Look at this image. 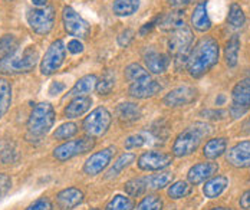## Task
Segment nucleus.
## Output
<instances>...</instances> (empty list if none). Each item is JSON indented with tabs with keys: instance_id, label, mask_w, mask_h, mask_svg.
I'll return each mask as SVG.
<instances>
[{
	"instance_id": "603ef678",
	"label": "nucleus",
	"mask_w": 250,
	"mask_h": 210,
	"mask_svg": "<svg viewBox=\"0 0 250 210\" xmlns=\"http://www.w3.org/2000/svg\"><path fill=\"white\" fill-rule=\"evenodd\" d=\"M33 1V4H36V6H39V7H43V6H46V3H48V0H32Z\"/></svg>"
},
{
	"instance_id": "473e14b6",
	"label": "nucleus",
	"mask_w": 250,
	"mask_h": 210,
	"mask_svg": "<svg viewBox=\"0 0 250 210\" xmlns=\"http://www.w3.org/2000/svg\"><path fill=\"white\" fill-rule=\"evenodd\" d=\"M146 177H147V184H148L150 190H161L173 182L174 174L170 171H164V173H158V174H150Z\"/></svg>"
},
{
	"instance_id": "f3484780",
	"label": "nucleus",
	"mask_w": 250,
	"mask_h": 210,
	"mask_svg": "<svg viewBox=\"0 0 250 210\" xmlns=\"http://www.w3.org/2000/svg\"><path fill=\"white\" fill-rule=\"evenodd\" d=\"M219 171V164L213 163V161H203V163H197L194 164L188 173H187V179L188 183L193 186L204 183L208 179H211L213 176H216V173Z\"/></svg>"
},
{
	"instance_id": "c85d7f7f",
	"label": "nucleus",
	"mask_w": 250,
	"mask_h": 210,
	"mask_svg": "<svg viewBox=\"0 0 250 210\" xmlns=\"http://www.w3.org/2000/svg\"><path fill=\"white\" fill-rule=\"evenodd\" d=\"M19 46V41L15 35H4L0 38V61L13 56Z\"/></svg>"
},
{
	"instance_id": "cd10ccee",
	"label": "nucleus",
	"mask_w": 250,
	"mask_h": 210,
	"mask_svg": "<svg viewBox=\"0 0 250 210\" xmlns=\"http://www.w3.org/2000/svg\"><path fill=\"white\" fill-rule=\"evenodd\" d=\"M135 160V154L134 153H124L120 157L117 158V161L112 164V167L106 171L105 179H114L117 176H120L123 173V170L126 168L132 161Z\"/></svg>"
},
{
	"instance_id": "4c0bfd02",
	"label": "nucleus",
	"mask_w": 250,
	"mask_h": 210,
	"mask_svg": "<svg viewBox=\"0 0 250 210\" xmlns=\"http://www.w3.org/2000/svg\"><path fill=\"white\" fill-rule=\"evenodd\" d=\"M114 85H115V75L109 69H106L105 74L102 75V78L97 84V91L100 95H108V94H111Z\"/></svg>"
},
{
	"instance_id": "58836bf2",
	"label": "nucleus",
	"mask_w": 250,
	"mask_h": 210,
	"mask_svg": "<svg viewBox=\"0 0 250 210\" xmlns=\"http://www.w3.org/2000/svg\"><path fill=\"white\" fill-rule=\"evenodd\" d=\"M150 74L140 65V63H131L125 68V78L128 79L131 84L135 81H140L143 78H147Z\"/></svg>"
},
{
	"instance_id": "c756f323",
	"label": "nucleus",
	"mask_w": 250,
	"mask_h": 210,
	"mask_svg": "<svg viewBox=\"0 0 250 210\" xmlns=\"http://www.w3.org/2000/svg\"><path fill=\"white\" fill-rule=\"evenodd\" d=\"M140 7V0H115L112 4V12L117 16H131Z\"/></svg>"
},
{
	"instance_id": "dca6fc26",
	"label": "nucleus",
	"mask_w": 250,
	"mask_h": 210,
	"mask_svg": "<svg viewBox=\"0 0 250 210\" xmlns=\"http://www.w3.org/2000/svg\"><path fill=\"white\" fill-rule=\"evenodd\" d=\"M226 161L236 168H249L250 167V140L240 141L233 146L226 156Z\"/></svg>"
},
{
	"instance_id": "393cba45",
	"label": "nucleus",
	"mask_w": 250,
	"mask_h": 210,
	"mask_svg": "<svg viewBox=\"0 0 250 210\" xmlns=\"http://www.w3.org/2000/svg\"><path fill=\"white\" fill-rule=\"evenodd\" d=\"M98 84L97 75H85L82 78L76 81V84L72 86V89L69 91V97H83L86 94H91Z\"/></svg>"
},
{
	"instance_id": "a18cd8bd",
	"label": "nucleus",
	"mask_w": 250,
	"mask_h": 210,
	"mask_svg": "<svg viewBox=\"0 0 250 210\" xmlns=\"http://www.w3.org/2000/svg\"><path fill=\"white\" fill-rule=\"evenodd\" d=\"M201 115H206L207 118H213V120H220L226 115V111H223V109H217V111L216 109H206L201 112Z\"/></svg>"
},
{
	"instance_id": "b1692460",
	"label": "nucleus",
	"mask_w": 250,
	"mask_h": 210,
	"mask_svg": "<svg viewBox=\"0 0 250 210\" xmlns=\"http://www.w3.org/2000/svg\"><path fill=\"white\" fill-rule=\"evenodd\" d=\"M117 117L123 124H131L141 118V108L134 103H123L117 106Z\"/></svg>"
},
{
	"instance_id": "9d476101",
	"label": "nucleus",
	"mask_w": 250,
	"mask_h": 210,
	"mask_svg": "<svg viewBox=\"0 0 250 210\" xmlns=\"http://www.w3.org/2000/svg\"><path fill=\"white\" fill-rule=\"evenodd\" d=\"M65 56H66V46H65L63 41L58 39V41L52 42L41 62V72L43 75L55 74L65 62Z\"/></svg>"
},
{
	"instance_id": "f257e3e1",
	"label": "nucleus",
	"mask_w": 250,
	"mask_h": 210,
	"mask_svg": "<svg viewBox=\"0 0 250 210\" xmlns=\"http://www.w3.org/2000/svg\"><path fill=\"white\" fill-rule=\"evenodd\" d=\"M220 55V46L216 39L213 38H203L196 46L191 49L188 61H187V71L193 78H200L207 74L217 62Z\"/></svg>"
},
{
	"instance_id": "f03ea898",
	"label": "nucleus",
	"mask_w": 250,
	"mask_h": 210,
	"mask_svg": "<svg viewBox=\"0 0 250 210\" xmlns=\"http://www.w3.org/2000/svg\"><path fill=\"white\" fill-rule=\"evenodd\" d=\"M210 132H211V127L208 124L196 123L190 126L188 128H186L184 131L177 135L173 144V150H171L173 156L181 158L193 154L200 147L201 141L207 135H210Z\"/></svg>"
},
{
	"instance_id": "20e7f679",
	"label": "nucleus",
	"mask_w": 250,
	"mask_h": 210,
	"mask_svg": "<svg viewBox=\"0 0 250 210\" xmlns=\"http://www.w3.org/2000/svg\"><path fill=\"white\" fill-rule=\"evenodd\" d=\"M191 46H193V33L188 27L183 26L171 32V36L168 39V51L174 56L177 69L187 66Z\"/></svg>"
},
{
	"instance_id": "6e6d98bb",
	"label": "nucleus",
	"mask_w": 250,
	"mask_h": 210,
	"mask_svg": "<svg viewBox=\"0 0 250 210\" xmlns=\"http://www.w3.org/2000/svg\"><path fill=\"white\" fill-rule=\"evenodd\" d=\"M89 210H101V209H89Z\"/></svg>"
},
{
	"instance_id": "2f4dec72",
	"label": "nucleus",
	"mask_w": 250,
	"mask_h": 210,
	"mask_svg": "<svg viewBox=\"0 0 250 210\" xmlns=\"http://www.w3.org/2000/svg\"><path fill=\"white\" fill-rule=\"evenodd\" d=\"M125 191L131 196V197H140L143 194L147 193L148 190V184H147V177H137V179H131L129 182H126L124 186Z\"/></svg>"
},
{
	"instance_id": "9b49d317",
	"label": "nucleus",
	"mask_w": 250,
	"mask_h": 210,
	"mask_svg": "<svg viewBox=\"0 0 250 210\" xmlns=\"http://www.w3.org/2000/svg\"><path fill=\"white\" fill-rule=\"evenodd\" d=\"M62 21H63V27H65V30H66L71 36L81 38V39H85V38L89 36V33H91V26H89V23H88L79 13H76L75 9H72L71 6L63 7Z\"/></svg>"
},
{
	"instance_id": "0eeeda50",
	"label": "nucleus",
	"mask_w": 250,
	"mask_h": 210,
	"mask_svg": "<svg viewBox=\"0 0 250 210\" xmlns=\"http://www.w3.org/2000/svg\"><path fill=\"white\" fill-rule=\"evenodd\" d=\"M94 147H95V140L92 137H81L58 146L53 150V157L58 161H68L71 158L92 151Z\"/></svg>"
},
{
	"instance_id": "8fccbe9b",
	"label": "nucleus",
	"mask_w": 250,
	"mask_h": 210,
	"mask_svg": "<svg viewBox=\"0 0 250 210\" xmlns=\"http://www.w3.org/2000/svg\"><path fill=\"white\" fill-rule=\"evenodd\" d=\"M191 0H168V3L174 7H183V6H187Z\"/></svg>"
},
{
	"instance_id": "1a4fd4ad",
	"label": "nucleus",
	"mask_w": 250,
	"mask_h": 210,
	"mask_svg": "<svg viewBox=\"0 0 250 210\" xmlns=\"http://www.w3.org/2000/svg\"><path fill=\"white\" fill-rule=\"evenodd\" d=\"M26 18L30 29L38 35H48L55 25V10L52 6L30 9Z\"/></svg>"
},
{
	"instance_id": "7c9ffc66",
	"label": "nucleus",
	"mask_w": 250,
	"mask_h": 210,
	"mask_svg": "<svg viewBox=\"0 0 250 210\" xmlns=\"http://www.w3.org/2000/svg\"><path fill=\"white\" fill-rule=\"evenodd\" d=\"M12 105V85L7 79L0 78V118Z\"/></svg>"
},
{
	"instance_id": "09e8293b",
	"label": "nucleus",
	"mask_w": 250,
	"mask_h": 210,
	"mask_svg": "<svg viewBox=\"0 0 250 210\" xmlns=\"http://www.w3.org/2000/svg\"><path fill=\"white\" fill-rule=\"evenodd\" d=\"M63 89H65V85H63L62 82H53V84L50 85L49 94L50 95H56V94H61Z\"/></svg>"
},
{
	"instance_id": "37998d69",
	"label": "nucleus",
	"mask_w": 250,
	"mask_h": 210,
	"mask_svg": "<svg viewBox=\"0 0 250 210\" xmlns=\"http://www.w3.org/2000/svg\"><path fill=\"white\" fill-rule=\"evenodd\" d=\"M134 30L132 29H125L124 32L118 36V43H120V46H124L126 48L131 42H132V39H134Z\"/></svg>"
},
{
	"instance_id": "e433bc0d",
	"label": "nucleus",
	"mask_w": 250,
	"mask_h": 210,
	"mask_svg": "<svg viewBox=\"0 0 250 210\" xmlns=\"http://www.w3.org/2000/svg\"><path fill=\"white\" fill-rule=\"evenodd\" d=\"M76 134H78V126L75 123H65L59 128H56V131L53 132V138L58 141H66L75 137Z\"/></svg>"
},
{
	"instance_id": "6e6552de",
	"label": "nucleus",
	"mask_w": 250,
	"mask_h": 210,
	"mask_svg": "<svg viewBox=\"0 0 250 210\" xmlns=\"http://www.w3.org/2000/svg\"><path fill=\"white\" fill-rule=\"evenodd\" d=\"M230 115L233 118L243 117L250 109V77L240 79L231 91Z\"/></svg>"
},
{
	"instance_id": "c9c22d12",
	"label": "nucleus",
	"mask_w": 250,
	"mask_h": 210,
	"mask_svg": "<svg viewBox=\"0 0 250 210\" xmlns=\"http://www.w3.org/2000/svg\"><path fill=\"white\" fill-rule=\"evenodd\" d=\"M134 209V202L131 197H126L123 194H117L114 199L109 200L105 210H132Z\"/></svg>"
},
{
	"instance_id": "6ab92c4d",
	"label": "nucleus",
	"mask_w": 250,
	"mask_h": 210,
	"mask_svg": "<svg viewBox=\"0 0 250 210\" xmlns=\"http://www.w3.org/2000/svg\"><path fill=\"white\" fill-rule=\"evenodd\" d=\"M144 62L152 74H164L170 65V58L168 55L161 52H157L155 49H146L144 51Z\"/></svg>"
},
{
	"instance_id": "aec40b11",
	"label": "nucleus",
	"mask_w": 250,
	"mask_h": 210,
	"mask_svg": "<svg viewBox=\"0 0 250 210\" xmlns=\"http://www.w3.org/2000/svg\"><path fill=\"white\" fill-rule=\"evenodd\" d=\"M191 25L199 32H207L211 27V21L207 13V0H203L194 7L191 15Z\"/></svg>"
},
{
	"instance_id": "423d86ee",
	"label": "nucleus",
	"mask_w": 250,
	"mask_h": 210,
	"mask_svg": "<svg viewBox=\"0 0 250 210\" xmlns=\"http://www.w3.org/2000/svg\"><path fill=\"white\" fill-rule=\"evenodd\" d=\"M111 123H112L111 112L105 106H98L88 117H85L82 123V128L88 134V137L98 138L108 132Z\"/></svg>"
},
{
	"instance_id": "a878e982",
	"label": "nucleus",
	"mask_w": 250,
	"mask_h": 210,
	"mask_svg": "<svg viewBox=\"0 0 250 210\" xmlns=\"http://www.w3.org/2000/svg\"><path fill=\"white\" fill-rule=\"evenodd\" d=\"M226 148H227V140L225 137L211 138L203 147V156L208 160H216L225 154Z\"/></svg>"
},
{
	"instance_id": "39448f33",
	"label": "nucleus",
	"mask_w": 250,
	"mask_h": 210,
	"mask_svg": "<svg viewBox=\"0 0 250 210\" xmlns=\"http://www.w3.org/2000/svg\"><path fill=\"white\" fill-rule=\"evenodd\" d=\"M39 61V53L35 46H27L21 56H10L7 59L0 61V72L7 74H21L30 72Z\"/></svg>"
},
{
	"instance_id": "4be33fe9",
	"label": "nucleus",
	"mask_w": 250,
	"mask_h": 210,
	"mask_svg": "<svg viewBox=\"0 0 250 210\" xmlns=\"http://www.w3.org/2000/svg\"><path fill=\"white\" fill-rule=\"evenodd\" d=\"M183 26H186V23H184V12L181 10L168 12L158 18V27L166 32H174Z\"/></svg>"
},
{
	"instance_id": "bb28decb",
	"label": "nucleus",
	"mask_w": 250,
	"mask_h": 210,
	"mask_svg": "<svg viewBox=\"0 0 250 210\" xmlns=\"http://www.w3.org/2000/svg\"><path fill=\"white\" fill-rule=\"evenodd\" d=\"M239 51H240V39L237 35H234L229 39L225 48V59L229 68H234L237 65Z\"/></svg>"
},
{
	"instance_id": "ea45409f",
	"label": "nucleus",
	"mask_w": 250,
	"mask_h": 210,
	"mask_svg": "<svg viewBox=\"0 0 250 210\" xmlns=\"http://www.w3.org/2000/svg\"><path fill=\"white\" fill-rule=\"evenodd\" d=\"M137 210H163V200L157 194H148L138 203Z\"/></svg>"
},
{
	"instance_id": "79ce46f5",
	"label": "nucleus",
	"mask_w": 250,
	"mask_h": 210,
	"mask_svg": "<svg viewBox=\"0 0 250 210\" xmlns=\"http://www.w3.org/2000/svg\"><path fill=\"white\" fill-rule=\"evenodd\" d=\"M52 202H50L48 197H39L38 200H35L33 203H30L25 210H52Z\"/></svg>"
},
{
	"instance_id": "412c9836",
	"label": "nucleus",
	"mask_w": 250,
	"mask_h": 210,
	"mask_svg": "<svg viewBox=\"0 0 250 210\" xmlns=\"http://www.w3.org/2000/svg\"><path fill=\"white\" fill-rule=\"evenodd\" d=\"M91 105H92V100L89 97H86V95H83V97H75L69 104L66 105L63 114H65L66 118L74 120V118H78V117L83 115L91 108Z\"/></svg>"
},
{
	"instance_id": "5701e85b",
	"label": "nucleus",
	"mask_w": 250,
	"mask_h": 210,
	"mask_svg": "<svg viewBox=\"0 0 250 210\" xmlns=\"http://www.w3.org/2000/svg\"><path fill=\"white\" fill-rule=\"evenodd\" d=\"M229 186V179L226 176H213L207 182H204L203 193L208 199H216L219 197Z\"/></svg>"
},
{
	"instance_id": "7ed1b4c3",
	"label": "nucleus",
	"mask_w": 250,
	"mask_h": 210,
	"mask_svg": "<svg viewBox=\"0 0 250 210\" xmlns=\"http://www.w3.org/2000/svg\"><path fill=\"white\" fill-rule=\"evenodd\" d=\"M55 120H56V114L49 103L38 104L32 109L26 124L27 137L32 138V141L45 137L52 130Z\"/></svg>"
},
{
	"instance_id": "f8f14e48",
	"label": "nucleus",
	"mask_w": 250,
	"mask_h": 210,
	"mask_svg": "<svg viewBox=\"0 0 250 210\" xmlns=\"http://www.w3.org/2000/svg\"><path fill=\"white\" fill-rule=\"evenodd\" d=\"M173 156L163 151H146L138 158V168L143 171H161L170 167Z\"/></svg>"
},
{
	"instance_id": "c03bdc74",
	"label": "nucleus",
	"mask_w": 250,
	"mask_h": 210,
	"mask_svg": "<svg viewBox=\"0 0 250 210\" xmlns=\"http://www.w3.org/2000/svg\"><path fill=\"white\" fill-rule=\"evenodd\" d=\"M12 187V179L7 174H0V199L10 190Z\"/></svg>"
},
{
	"instance_id": "49530a36",
	"label": "nucleus",
	"mask_w": 250,
	"mask_h": 210,
	"mask_svg": "<svg viewBox=\"0 0 250 210\" xmlns=\"http://www.w3.org/2000/svg\"><path fill=\"white\" fill-rule=\"evenodd\" d=\"M68 51L71 53H74V55H76V53H81L82 51H83V45L78 41V39H72L69 43H68Z\"/></svg>"
},
{
	"instance_id": "ddd939ff",
	"label": "nucleus",
	"mask_w": 250,
	"mask_h": 210,
	"mask_svg": "<svg viewBox=\"0 0 250 210\" xmlns=\"http://www.w3.org/2000/svg\"><path fill=\"white\" fill-rule=\"evenodd\" d=\"M115 154V147H106L91 154L83 164V173L86 176H98L111 163Z\"/></svg>"
},
{
	"instance_id": "3c124183",
	"label": "nucleus",
	"mask_w": 250,
	"mask_h": 210,
	"mask_svg": "<svg viewBox=\"0 0 250 210\" xmlns=\"http://www.w3.org/2000/svg\"><path fill=\"white\" fill-rule=\"evenodd\" d=\"M154 25H155V22H151V23H147L146 26H143V29H141V32H140V33H141V35H146V33H147V30L150 32Z\"/></svg>"
},
{
	"instance_id": "864d4df0",
	"label": "nucleus",
	"mask_w": 250,
	"mask_h": 210,
	"mask_svg": "<svg viewBox=\"0 0 250 210\" xmlns=\"http://www.w3.org/2000/svg\"><path fill=\"white\" fill-rule=\"evenodd\" d=\"M211 210H233V209H229V208H213Z\"/></svg>"
},
{
	"instance_id": "4468645a",
	"label": "nucleus",
	"mask_w": 250,
	"mask_h": 210,
	"mask_svg": "<svg viewBox=\"0 0 250 210\" xmlns=\"http://www.w3.org/2000/svg\"><path fill=\"white\" fill-rule=\"evenodd\" d=\"M197 100V89L190 85H183L171 89L163 100V103L167 106H184L191 104Z\"/></svg>"
},
{
	"instance_id": "2eb2a0df",
	"label": "nucleus",
	"mask_w": 250,
	"mask_h": 210,
	"mask_svg": "<svg viewBox=\"0 0 250 210\" xmlns=\"http://www.w3.org/2000/svg\"><path fill=\"white\" fill-rule=\"evenodd\" d=\"M163 89L161 84L158 81H154L151 78L150 75L147 78L140 79V81H135L129 85V95L132 98H137V100H146V98H150L157 95L160 91Z\"/></svg>"
},
{
	"instance_id": "5fc2aeb1",
	"label": "nucleus",
	"mask_w": 250,
	"mask_h": 210,
	"mask_svg": "<svg viewBox=\"0 0 250 210\" xmlns=\"http://www.w3.org/2000/svg\"><path fill=\"white\" fill-rule=\"evenodd\" d=\"M246 126L250 128V117H249V120H248V123H246Z\"/></svg>"
},
{
	"instance_id": "a211bd4d",
	"label": "nucleus",
	"mask_w": 250,
	"mask_h": 210,
	"mask_svg": "<svg viewBox=\"0 0 250 210\" xmlns=\"http://www.w3.org/2000/svg\"><path fill=\"white\" fill-rule=\"evenodd\" d=\"M85 196L83 191L76 187H68L56 194V205L61 210H74L82 205Z\"/></svg>"
},
{
	"instance_id": "f704fd0d",
	"label": "nucleus",
	"mask_w": 250,
	"mask_h": 210,
	"mask_svg": "<svg viewBox=\"0 0 250 210\" xmlns=\"http://www.w3.org/2000/svg\"><path fill=\"white\" fill-rule=\"evenodd\" d=\"M227 22L234 27H242L246 22V16L242 10V7L237 3H233L229 9V16H227Z\"/></svg>"
},
{
	"instance_id": "de8ad7c7",
	"label": "nucleus",
	"mask_w": 250,
	"mask_h": 210,
	"mask_svg": "<svg viewBox=\"0 0 250 210\" xmlns=\"http://www.w3.org/2000/svg\"><path fill=\"white\" fill-rule=\"evenodd\" d=\"M239 205H240L242 209L250 210V190L245 191V193L242 194V197H240V200H239Z\"/></svg>"
},
{
	"instance_id": "72a5a7b5",
	"label": "nucleus",
	"mask_w": 250,
	"mask_h": 210,
	"mask_svg": "<svg viewBox=\"0 0 250 210\" xmlns=\"http://www.w3.org/2000/svg\"><path fill=\"white\" fill-rule=\"evenodd\" d=\"M191 190H193L191 184L188 183V182H183L181 180V182H175L174 184H171L168 191H167V194H168L170 199L178 200V199L187 197L191 193Z\"/></svg>"
},
{
	"instance_id": "a19ab883",
	"label": "nucleus",
	"mask_w": 250,
	"mask_h": 210,
	"mask_svg": "<svg viewBox=\"0 0 250 210\" xmlns=\"http://www.w3.org/2000/svg\"><path fill=\"white\" fill-rule=\"evenodd\" d=\"M146 144H150L148 134H135V135H131L125 140L124 147L132 150V148H140Z\"/></svg>"
}]
</instances>
